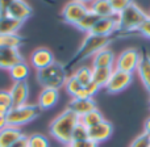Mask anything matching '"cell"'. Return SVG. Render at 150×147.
<instances>
[{"mask_svg": "<svg viewBox=\"0 0 150 147\" xmlns=\"http://www.w3.org/2000/svg\"><path fill=\"white\" fill-rule=\"evenodd\" d=\"M88 12H90L88 5L75 1V0H70L69 3H66L62 9V18L66 24L75 26Z\"/></svg>", "mask_w": 150, "mask_h": 147, "instance_id": "cell-7", "label": "cell"}, {"mask_svg": "<svg viewBox=\"0 0 150 147\" xmlns=\"http://www.w3.org/2000/svg\"><path fill=\"white\" fill-rule=\"evenodd\" d=\"M69 146L70 147H98L99 145L96 142H93L92 139L87 138V139H84V141H73Z\"/></svg>", "mask_w": 150, "mask_h": 147, "instance_id": "cell-34", "label": "cell"}, {"mask_svg": "<svg viewBox=\"0 0 150 147\" xmlns=\"http://www.w3.org/2000/svg\"><path fill=\"white\" fill-rule=\"evenodd\" d=\"M103 120H104V117H103V114H101V112L96 108V109H93V110L88 112L87 114H84V116L80 117L79 122L82 125H84L87 129H90V127L98 125L99 122H101Z\"/></svg>", "mask_w": 150, "mask_h": 147, "instance_id": "cell-25", "label": "cell"}, {"mask_svg": "<svg viewBox=\"0 0 150 147\" xmlns=\"http://www.w3.org/2000/svg\"><path fill=\"white\" fill-rule=\"evenodd\" d=\"M115 62H116V55L109 47H104L92 57V67L115 68Z\"/></svg>", "mask_w": 150, "mask_h": 147, "instance_id": "cell-17", "label": "cell"}, {"mask_svg": "<svg viewBox=\"0 0 150 147\" xmlns=\"http://www.w3.org/2000/svg\"><path fill=\"white\" fill-rule=\"evenodd\" d=\"M41 113V109L37 104H24V105L12 106L7 114V125L8 126L21 127L28 125L33 120H36Z\"/></svg>", "mask_w": 150, "mask_h": 147, "instance_id": "cell-5", "label": "cell"}, {"mask_svg": "<svg viewBox=\"0 0 150 147\" xmlns=\"http://www.w3.org/2000/svg\"><path fill=\"white\" fill-rule=\"evenodd\" d=\"M149 106H150V101H149Z\"/></svg>", "mask_w": 150, "mask_h": 147, "instance_id": "cell-45", "label": "cell"}, {"mask_svg": "<svg viewBox=\"0 0 150 147\" xmlns=\"http://www.w3.org/2000/svg\"><path fill=\"white\" fill-rule=\"evenodd\" d=\"M115 68H104V67H92V82L96 83L100 88H104L108 83L109 77Z\"/></svg>", "mask_w": 150, "mask_h": 147, "instance_id": "cell-24", "label": "cell"}, {"mask_svg": "<svg viewBox=\"0 0 150 147\" xmlns=\"http://www.w3.org/2000/svg\"><path fill=\"white\" fill-rule=\"evenodd\" d=\"M11 97H12V103L13 106H18V105H24L28 104V98H29V84L25 82H15L12 84L9 89Z\"/></svg>", "mask_w": 150, "mask_h": 147, "instance_id": "cell-13", "label": "cell"}, {"mask_svg": "<svg viewBox=\"0 0 150 147\" xmlns=\"http://www.w3.org/2000/svg\"><path fill=\"white\" fill-rule=\"evenodd\" d=\"M133 82V74L124 72V71L113 70L111 77H109L108 83L105 84V91L108 93H120L122 91H125L130 85V83Z\"/></svg>", "mask_w": 150, "mask_h": 147, "instance_id": "cell-8", "label": "cell"}, {"mask_svg": "<svg viewBox=\"0 0 150 147\" xmlns=\"http://www.w3.org/2000/svg\"><path fill=\"white\" fill-rule=\"evenodd\" d=\"M7 126V118L5 117H0V130L4 129Z\"/></svg>", "mask_w": 150, "mask_h": 147, "instance_id": "cell-42", "label": "cell"}, {"mask_svg": "<svg viewBox=\"0 0 150 147\" xmlns=\"http://www.w3.org/2000/svg\"><path fill=\"white\" fill-rule=\"evenodd\" d=\"M0 106H5L8 109H11L13 106L9 89H0Z\"/></svg>", "mask_w": 150, "mask_h": 147, "instance_id": "cell-33", "label": "cell"}, {"mask_svg": "<svg viewBox=\"0 0 150 147\" xmlns=\"http://www.w3.org/2000/svg\"><path fill=\"white\" fill-rule=\"evenodd\" d=\"M140 54L141 55H140V63H138L137 67V72L144 88L150 95V55L145 50L140 51Z\"/></svg>", "mask_w": 150, "mask_h": 147, "instance_id": "cell-15", "label": "cell"}, {"mask_svg": "<svg viewBox=\"0 0 150 147\" xmlns=\"http://www.w3.org/2000/svg\"><path fill=\"white\" fill-rule=\"evenodd\" d=\"M74 77L82 84V87L88 85L92 82V67L88 66H80L74 71Z\"/></svg>", "mask_w": 150, "mask_h": 147, "instance_id": "cell-26", "label": "cell"}, {"mask_svg": "<svg viewBox=\"0 0 150 147\" xmlns=\"http://www.w3.org/2000/svg\"><path fill=\"white\" fill-rule=\"evenodd\" d=\"M9 147H28V137H26V135H23V137L18 138V139Z\"/></svg>", "mask_w": 150, "mask_h": 147, "instance_id": "cell-38", "label": "cell"}, {"mask_svg": "<svg viewBox=\"0 0 150 147\" xmlns=\"http://www.w3.org/2000/svg\"><path fill=\"white\" fill-rule=\"evenodd\" d=\"M23 132L20 127L15 126H5L4 129L0 130V147H9L12 146L18 138L23 137Z\"/></svg>", "mask_w": 150, "mask_h": 147, "instance_id": "cell-19", "label": "cell"}, {"mask_svg": "<svg viewBox=\"0 0 150 147\" xmlns=\"http://www.w3.org/2000/svg\"><path fill=\"white\" fill-rule=\"evenodd\" d=\"M23 26V23L9 16L0 17V34H16Z\"/></svg>", "mask_w": 150, "mask_h": 147, "instance_id": "cell-21", "label": "cell"}, {"mask_svg": "<svg viewBox=\"0 0 150 147\" xmlns=\"http://www.w3.org/2000/svg\"><path fill=\"white\" fill-rule=\"evenodd\" d=\"M129 147H150V137L145 133H142L133 139Z\"/></svg>", "mask_w": 150, "mask_h": 147, "instance_id": "cell-32", "label": "cell"}, {"mask_svg": "<svg viewBox=\"0 0 150 147\" xmlns=\"http://www.w3.org/2000/svg\"><path fill=\"white\" fill-rule=\"evenodd\" d=\"M12 0H0V17L8 16V8H9Z\"/></svg>", "mask_w": 150, "mask_h": 147, "instance_id": "cell-36", "label": "cell"}, {"mask_svg": "<svg viewBox=\"0 0 150 147\" xmlns=\"http://www.w3.org/2000/svg\"><path fill=\"white\" fill-rule=\"evenodd\" d=\"M8 71H9V75L13 82H25L26 77L29 76L30 68H29L28 63L25 60H23V62L15 65L13 67H11Z\"/></svg>", "mask_w": 150, "mask_h": 147, "instance_id": "cell-23", "label": "cell"}, {"mask_svg": "<svg viewBox=\"0 0 150 147\" xmlns=\"http://www.w3.org/2000/svg\"><path fill=\"white\" fill-rule=\"evenodd\" d=\"M80 117L66 108L61 114H58L49 126V133L54 139H57L63 146H69L73 142V132Z\"/></svg>", "mask_w": 150, "mask_h": 147, "instance_id": "cell-1", "label": "cell"}, {"mask_svg": "<svg viewBox=\"0 0 150 147\" xmlns=\"http://www.w3.org/2000/svg\"><path fill=\"white\" fill-rule=\"evenodd\" d=\"M115 33H117V17L116 16L99 18V21L90 30V34L100 36V37H113Z\"/></svg>", "mask_w": 150, "mask_h": 147, "instance_id": "cell-9", "label": "cell"}, {"mask_svg": "<svg viewBox=\"0 0 150 147\" xmlns=\"http://www.w3.org/2000/svg\"><path fill=\"white\" fill-rule=\"evenodd\" d=\"M84 88L88 91V93H90V95L92 96V97L96 95V93L99 92V89H100V87H99V85L96 84V83H93V82H91L90 84H88V85H86Z\"/></svg>", "mask_w": 150, "mask_h": 147, "instance_id": "cell-37", "label": "cell"}, {"mask_svg": "<svg viewBox=\"0 0 150 147\" xmlns=\"http://www.w3.org/2000/svg\"><path fill=\"white\" fill-rule=\"evenodd\" d=\"M67 67L62 62H54L50 66L37 71V82L42 88H54L61 89L65 87V82L67 79Z\"/></svg>", "mask_w": 150, "mask_h": 147, "instance_id": "cell-3", "label": "cell"}, {"mask_svg": "<svg viewBox=\"0 0 150 147\" xmlns=\"http://www.w3.org/2000/svg\"><path fill=\"white\" fill-rule=\"evenodd\" d=\"M144 133L148 134L150 137V117L145 121V125H144Z\"/></svg>", "mask_w": 150, "mask_h": 147, "instance_id": "cell-40", "label": "cell"}, {"mask_svg": "<svg viewBox=\"0 0 150 147\" xmlns=\"http://www.w3.org/2000/svg\"><path fill=\"white\" fill-rule=\"evenodd\" d=\"M67 109H70L71 112H74L75 114H78L79 117L87 114L88 112L96 109V103L93 98H71V101L69 103Z\"/></svg>", "mask_w": 150, "mask_h": 147, "instance_id": "cell-18", "label": "cell"}, {"mask_svg": "<svg viewBox=\"0 0 150 147\" xmlns=\"http://www.w3.org/2000/svg\"><path fill=\"white\" fill-rule=\"evenodd\" d=\"M88 8H90V12L96 15L99 18L113 17L115 16L108 0H93V1L88 5Z\"/></svg>", "mask_w": 150, "mask_h": 147, "instance_id": "cell-20", "label": "cell"}, {"mask_svg": "<svg viewBox=\"0 0 150 147\" xmlns=\"http://www.w3.org/2000/svg\"><path fill=\"white\" fill-rule=\"evenodd\" d=\"M112 38L113 37H100V36H93V34H90V33L86 34L79 49L76 50V53L73 55V58L66 65L67 70L71 68L73 66L78 65V63L93 57L96 53L103 50L104 47H108V45L112 42Z\"/></svg>", "mask_w": 150, "mask_h": 147, "instance_id": "cell-2", "label": "cell"}, {"mask_svg": "<svg viewBox=\"0 0 150 147\" xmlns=\"http://www.w3.org/2000/svg\"><path fill=\"white\" fill-rule=\"evenodd\" d=\"M73 98H74V97H73ZM75 98H93V97L90 95V93H88V91L84 87H82V89H80L79 92L75 95Z\"/></svg>", "mask_w": 150, "mask_h": 147, "instance_id": "cell-39", "label": "cell"}, {"mask_svg": "<svg viewBox=\"0 0 150 147\" xmlns=\"http://www.w3.org/2000/svg\"><path fill=\"white\" fill-rule=\"evenodd\" d=\"M42 1H45V3H47V4H54V0H42Z\"/></svg>", "mask_w": 150, "mask_h": 147, "instance_id": "cell-44", "label": "cell"}, {"mask_svg": "<svg viewBox=\"0 0 150 147\" xmlns=\"http://www.w3.org/2000/svg\"><path fill=\"white\" fill-rule=\"evenodd\" d=\"M148 13L141 9L136 3L130 4L125 8L121 13L116 16L117 17V33L128 34L130 32H138V28L142 25V23L148 18Z\"/></svg>", "mask_w": 150, "mask_h": 147, "instance_id": "cell-4", "label": "cell"}, {"mask_svg": "<svg viewBox=\"0 0 150 147\" xmlns=\"http://www.w3.org/2000/svg\"><path fill=\"white\" fill-rule=\"evenodd\" d=\"M87 138H88V129L79 122L73 132V141H84Z\"/></svg>", "mask_w": 150, "mask_h": 147, "instance_id": "cell-31", "label": "cell"}, {"mask_svg": "<svg viewBox=\"0 0 150 147\" xmlns=\"http://www.w3.org/2000/svg\"><path fill=\"white\" fill-rule=\"evenodd\" d=\"M54 54L47 47H37L30 55V63L37 71L54 63Z\"/></svg>", "mask_w": 150, "mask_h": 147, "instance_id": "cell-11", "label": "cell"}, {"mask_svg": "<svg viewBox=\"0 0 150 147\" xmlns=\"http://www.w3.org/2000/svg\"><path fill=\"white\" fill-rule=\"evenodd\" d=\"M59 100V89L54 88H42L41 93L38 95L37 105L41 110H49L53 106L57 105Z\"/></svg>", "mask_w": 150, "mask_h": 147, "instance_id": "cell-14", "label": "cell"}, {"mask_svg": "<svg viewBox=\"0 0 150 147\" xmlns=\"http://www.w3.org/2000/svg\"><path fill=\"white\" fill-rule=\"evenodd\" d=\"M75 1H79V3H82V4H86V5H90L91 3L93 1V0H75Z\"/></svg>", "mask_w": 150, "mask_h": 147, "instance_id": "cell-43", "label": "cell"}, {"mask_svg": "<svg viewBox=\"0 0 150 147\" xmlns=\"http://www.w3.org/2000/svg\"><path fill=\"white\" fill-rule=\"evenodd\" d=\"M108 1H109V4H111L115 16H117L119 13H121L125 8H128L130 4H133L134 0H108Z\"/></svg>", "mask_w": 150, "mask_h": 147, "instance_id": "cell-30", "label": "cell"}, {"mask_svg": "<svg viewBox=\"0 0 150 147\" xmlns=\"http://www.w3.org/2000/svg\"><path fill=\"white\" fill-rule=\"evenodd\" d=\"M28 147H50V142L42 134H32L28 137Z\"/></svg>", "mask_w": 150, "mask_h": 147, "instance_id": "cell-29", "label": "cell"}, {"mask_svg": "<svg viewBox=\"0 0 150 147\" xmlns=\"http://www.w3.org/2000/svg\"><path fill=\"white\" fill-rule=\"evenodd\" d=\"M138 34H141V36H144L145 38L150 39V15L148 16V18L142 23V25L138 28Z\"/></svg>", "mask_w": 150, "mask_h": 147, "instance_id": "cell-35", "label": "cell"}, {"mask_svg": "<svg viewBox=\"0 0 150 147\" xmlns=\"http://www.w3.org/2000/svg\"><path fill=\"white\" fill-rule=\"evenodd\" d=\"M98 21H99V17H98V16L93 15L92 12H88L87 15H86L84 17H83L82 20H80L79 23L75 25V28H76L78 30L84 32L86 34H88V33H90V30L93 28V25H95Z\"/></svg>", "mask_w": 150, "mask_h": 147, "instance_id": "cell-27", "label": "cell"}, {"mask_svg": "<svg viewBox=\"0 0 150 147\" xmlns=\"http://www.w3.org/2000/svg\"><path fill=\"white\" fill-rule=\"evenodd\" d=\"M32 15H33V9L25 0H12L9 8H8V16L21 21V23L28 20Z\"/></svg>", "mask_w": 150, "mask_h": 147, "instance_id": "cell-12", "label": "cell"}, {"mask_svg": "<svg viewBox=\"0 0 150 147\" xmlns=\"http://www.w3.org/2000/svg\"><path fill=\"white\" fill-rule=\"evenodd\" d=\"M66 147H70V146H66Z\"/></svg>", "mask_w": 150, "mask_h": 147, "instance_id": "cell-46", "label": "cell"}, {"mask_svg": "<svg viewBox=\"0 0 150 147\" xmlns=\"http://www.w3.org/2000/svg\"><path fill=\"white\" fill-rule=\"evenodd\" d=\"M112 134H113V125L107 120H103L98 125L88 129V138L92 139L93 142H96L98 145L109 139Z\"/></svg>", "mask_w": 150, "mask_h": 147, "instance_id": "cell-10", "label": "cell"}, {"mask_svg": "<svg viewBox=\"0 0 150 147\" xmlns=\"http://www.w3.org/2000/svg\"><path fill=\"white\" fill-rule=\"evenodd\" d=\"M80 89H82V84L75 79L74 75L67 76V79H66V82H65V91L66 92H67L71 97H75V95H76Z\"/></svg>", "mask_w": 150, "mask_h": 147, "instance_id": "cell-28", "label": "cell"}, {"mask_svg": "<svg viewBox=\"0 0 150 147\" xmlns=\"http://www.w3.org/2000/svg\"><path fill=\"white\" fill-rule=\"evenodd\" d=\"M24 57L18 49H0V68L9 70L15 65L23 62Z\"/></svg>", "mask_w": 150, "mask_h": 147, "instance_id": "cell-16", "label": "cell"}, {"mask_svg": "<svg viewBox=\"0 0 150 147\" xmlns=\"http://www.w3.org/2000/svg\"><path fill=\"white\" fill-rule=\"evenodd\" d=\"M8 112H9L8 108H5V106H0V117H7Z\"/></svg>", "mask_w": 150, "mask_h": 147, "instance_id": "cell-41", "label": "cell"}, {"mask_svg": "<svg viewBox=\"0 0 150 147\" xmlns=\"http://www.w3.org/2000/svg\"><path fill=\"white\" fill-rule=\"evenodd\" d=\"M140 51L136 47H128L122 50L116 58L115 62V70L124 71V72L133 74L137 71L138 63H140Z\"/></svg>", "mask_w": 150, "mask_h": 147, "instance_id": "cell-6", "label": "cell"}, {"mask_svg": "<svg viewBox=\"0 0 150 147\" xmlns=\"http://www.w3.org/2000/svg\"><path fill=\"white\" fill-rule=\"evenodd\" d=\"M24 44V37L16 34H0V49H20Z\"/></svg>", "mask_w": 150, "mask_h": 147, "instance_id": "cell-22", "label": "cell"}]
</instances>
